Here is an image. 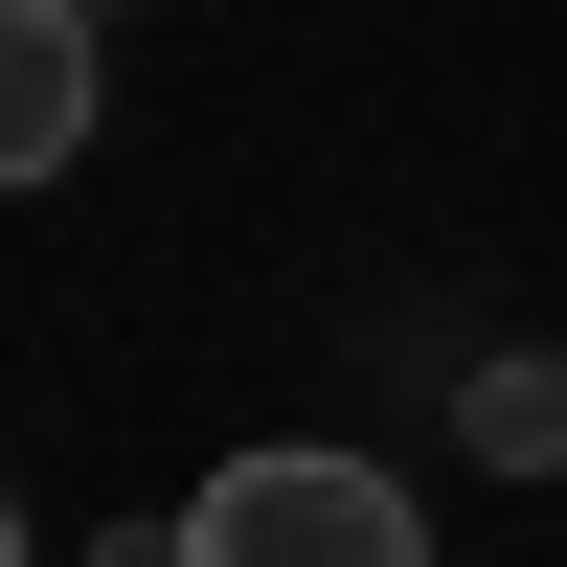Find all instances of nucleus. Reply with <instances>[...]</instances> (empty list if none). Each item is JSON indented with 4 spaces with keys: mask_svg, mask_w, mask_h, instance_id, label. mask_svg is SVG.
<instances>
[{
    "mask_svg": "<svg viewBox=\"0 0 567 567\" xmlns=\"http://www.w3.org/2000/svg\"><path fill=\"white\" fill-rule=\"evenodd\" d=\"M182 545H205V567H432V523H409V477H363V454H318V432L227 454V477L182 499Z\"/></svg>",
    "mask_w": 567,
    "mask_h": 567,
    "instance_id": "obj_1",
    "label": "nucleus"
},
{
    "mask_svg": "<svg viewBox=\"0 0 567 567\" xmlns=\"http://www.w3.org/2000/svg\"><path fill=\"white\" fill-rule=\"evenodd\" d=\"M69 23H114V0H69Z\"/></svg>",
    "mask_w": 567,
    "mask_h": 567,
    "instance_id": "obj_4",
    "label": "nucleus"
},
{
    "mask_svg": "<svg viewBox=\"0 0 567 567\" xmlns=\"http://www.w3.org/2000/svg\"><path fill=\"white\" fill-rule=\"evenodd\" d=\"M0 567H23V499H0Z\"/></svg>",
    "mask_w": 567,
    "mask_h": 567,
    "instance_id": "obj_3",
    "label": "nucleus"
},
{
    "mask_svg": "<svg viewBox=\"0 0 567 567\" xmlns=\"http://www.w3.org/2000/svg\"><path fill=\"white\" fill-rule=\"evenodd\" d=\"M69 159H91V23L0 0V182H69Z\"/></svg>",
    "mask_w": 567,
    "mask_h": 567,
    "instance_id": "obj_2",
    "label": "nucleus"
}]
</instances>
